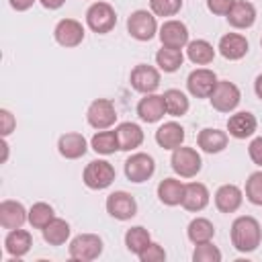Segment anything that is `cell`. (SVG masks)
Here are the masks:
<instances>
[{
	"label": "cell",
	"mask_w": 262,
	"mask_h": 262,
	"mask_svg": "<svg viewBox=\"0 0 262 262\" xmlns=\"http://www.w3.org/2000/svg\"><path fill=\"white\" fill-rule=\"evenodd\" d=\"M262 242V229L258 219L250 215H242L231 223V244L237 252L250 254L254 252Z\"/></svg>",
	"instance_id": "6da1fadb"
},
{
	"label": "cell",
	"mask_w": 262,
	"mask_h": 262,
	"mask_svg": "<svg viewBox=\"0 0 262 262\" xmlns=\"http://www.w3.org/2000/svg\"><path fill=\"white\" fill-rule=\"evenodd\" d=\"M115 176H117V172H115L113 164L106 162V160H92V162L86 164V168L82 172L84 184L88 188H92V190H104V188H108L113 184Z\"/></svg>",
	"instance_id": "7a4b0ae2"
},
{
	"label": "cell",
	"mask_w": 262,
	"mask_h": 262,
	"mask_svg": "<svg viewBox=\"0 0 262 262\" xmlns=\"http://www.w3.org/2000/svg\"><path fill=\"white\" fill-rule=\"evenodd\" d=\"M170 166L180 178H194L203 168V160H201V156L194 147L180 145V147L172 149Z\"/></svg>",
	"instance_id": "3957f363"
},
{
	"label": "cell",
	"mask_w": 262,
	"mask_h": 262,
	"mask_svg": "<svg viewBox=\"0 0 262 262\" xmlns=\"http://www.w3.org/2000/svg\"><path fill=\"white\" fill-rule=\"evenodd\" d=\"M86 25L98 35H106L117 25V12L108 2H94L86 10Z\"/></svg>",
	"instance_id": "277c9868"
},
{
	"label": "cell",
	"mask_w": 262,
	"mask_h": 262,
	"mask_svg": "<svg viewBox=\"0 0 262 262\" xmlns=\"http://www.w3.org/2000/svg\"><path fill=\"white\" fill-rule=\"evenodd\" d=\"M102 254V239L96 233H80L70 242V258L76 262H90Z\"/></svg>",
	"instance_id": "5b68a950"
},
{
	"label": "cell",
	"mask_w": 262,
	"mask_h": 262,
	"mask_svg": "<svg viewBox=\"0 0 262 262\" xmlns=\"http://www.w3.org/2000/svg\"><path fill=\"white\" fill-rule=\"evenodd\" d=\"M127 33L137 39V41H149L156 37L158 33V23H156V14L149 10H135L129 14L127 18Z\"/></svg>",
	"instance_id": "8992f818"
},
{
	"label": "cell",
	"mask_w": 262,
	"mask_h": 262,
	"mask_svg": "<svg viewBox=\"0 0 262 262\" xmlns=\"http://www.w3.org/2000/svg\"><path fill=\"white\" fill-rule=\"evenodd\" d=\"M209 100H211V106L215 111H219V113H231V111L237 108V104L242 100V92H239V88L233 82L219 80L217 86H215V90L211 92Z\"/></svg>",
	"instance_id": "52a82bcc"
},
{
	"label": "cell",
	"mask_w": 262,
	"mask_h": 262,
	"mask_svg": "<svg viewBox=\"0 0 262 262\" xmlns=\"http://www.w3.org/2000/svg\"><path fill=\"white\" fill-rule=\"evenodd\" d=\"M156 172V162L149 154L143 151H135L125 160V176L129 182L141 184L145 180H149Z\"/></svg>",
	"instance_id": "ba28073f"
},
{
	"label": "cell",
	"mask_w": 262,
	"mask_h": 262,
	"mask_svg": "<svg viewBox=\"0 0 262 262\" xmlns=\"http://www.w3.org/2000/svg\"><path fill=\"white\" fill-rule=\"evenodd\" d=\"M86 119H88V125L102 131V129H108L115 125L117 121V108L113 104V100L108 98H96L90 102L88 111H86Z\"/></svg>",
	"instance_id": "9c48e42d"
},
{
	"label": "cell",
	"mask_w": 262,
	"mask_h": 262,
	"mask_svg": "<svg viewBox=\"0 0 262 262\" xmlns=\"http://www.w3.org/2000/svg\"><path fill=\"white\" fill-rule=\"evenodd\" d=\"M106 213L117 221H127L137 215V201L125 190H115L106 196Z\"/></svg>",
	"instance_id": "30bf717a"
},
{
	"label": "cell",
	"mask_w": 262,
	"mask_h": 262,
	"mask_svg": "<svg viewBox=\"0 0 262 262\" xmlns=\"http://www.w3.org/2000/svg\"><path fill=\"white\" fill-rule=\"evenodd\" d=\"M217 76L213 70H207V68H196L188 74L186 78V88L188 92L194 96V98H209L211 92L215 90L217 86Z\"/></svg>",
	"instance_id": "8fae6325"
},
{
	"label": "cell",
	"mask_w": 262,
	"mask_h": 262,
	"mask_svg": "<svg viewBox=\"0 0 262 262\" xmlns=\"http://www.w3.org/2000/svg\"><path fill=\"white\" fill-rule=\"evenodd\" d=\"M129 82H131L133 90H137L141 94H151L160 88V70H156L154 66H147V63H139L131 70Z\"/></svg>",
	"instance_id": "7c38bea8"
},
{
	"label": "cell",
	"mask_w": 262,
	"mask_h": 262,
	"mask_svg": "<svg viewBox=\"0 0 262 262\" xmlns=\"http://www.w3.org/2000/svg\"><path fill=\"white\" fill-rule=\"evenodd\" d=\"M53 37L61 47H78L84 41V27L76 18H61L53 29Z\"/></svg>",
	"instance_id": "4fadbf2b"
},
{
	"label": "cell",
	"mask_w": 262,
	"mask_h": 262,
	"mask_svg": "<svg viewBox=\"0 0 262 262\" xmlns=\"http://www.w3.org/2000/svg\"><path fill=\"white\" fill-rule=\"evenodd\" d=\"M160 41L164 47H172V49H182L188 45V29L182 20H176V18H170L166 20L160 31Z\"/></svg>",
	"instance_id": "5bb4252c"
},
{
	"label": "cell",
	"mask_w": 262,
	"mask_h": 262,
	"mask_svg": "<svg viewBox=\"0 0 262 262\" xmlns=\"http://www.w3.org/2000/svg\"><path fill=\"white\" fill-rule=\"evenodd\" d=\"M25 221H29V211L18 201H2L0 203V225L4 229H16L23 227Z\"/></svg>",
	"instance_id": "9a60e30c"
},
{
	"label": "cell",
	"mask_w": 262,
	"mask_h": 262,
	"mask_svg": "<svg viewBox=\"0 0 262 262\" xmlns=\"http://www.w3.org/2000/svg\"><path fill=\"white\" fill-rule=\"evenodd\" d=\"M137 115L143 123H158L166 115V104L162 94H143V98L137 102Z\"/></svg>",
	"instance_id": "2e32d148"
},
{
	"label": "cell",
	"mask_w": 262,
	"mask_h": 262,
	"mask_svg": "<svg viewBox=\"0 0 262 262\" xmlns=\"http://www.w3.org/2000/svg\"><path fill=\"white\" fill-rule=\"evenodd\" d=\"M256 127H258V121L252 113L248 111H239V113H233L229 119H227V131L231 137L235 139H246V137H252L256 133Z\"/></svg>",
	"instance_id": "e0dca14e"
},
{
	"label": "cell",
	"mask_w": 262,
	"mask_h": 262,
	"mask_svg": "<svg viewBox=\"0 0 262 262\" xmlns=\"http://www.w3.org/2000/svg\"><path fill=\"white\" fill-rule=\"evenodd\" d=\"M217 49H219V53L225 59L237 61V59H242L248 53L250 45H248V39L244 35H239V33H227V35H223L219 39V47Z\"/></svg>",
	"instance_id": "ac0fdd59"
},
{
	"label": "cell",
	"mask_w": 262,
	"mask_h": 262,
	"mask_svg": "<svg viewBox=\"0 0 262 262\" xmlns=\"http://www.w3.org/2000/svg\"><path fill=\"white\" fill-rule=\"evenodd\" d=\"M209 188L203 182H188L184 184V196H182V207L190 213H199L209 205Z\"/></svg>",
	"instance_id": "d6986e66"
},
{
	"label": "cell",
	"mask_w": 262,
	"mask_h": 262,
	"mask_svg": "<svg viewBox=\"0 0 262 262\" xmlns=\"http://www.w3.org/2000/svg\"><path fill=\"white\" fill-rule=\"evenodd\" d=\"M184 127L176 121H168L158 127L156 131V143L164 149H176L184 143Z\"/></svg>",
	"instance_id": "ffe728a7"
},
{
	"label": "cell",
	"mask_w": 262,
	"mask_h": 262,
	"mask_svg": "<svg viewBox=\"0 0 262 262\" xmlns=\"http://www.w3.org/2000/svg\"><path fill=\"white\" fill-rule=\"evenodd\" d=\"M227 23L233 29H250L256 23V8L248 0H235L227 12Z\"/></svg>",
	"instance_id": "44dd1931"
},
{
	"label": "cell",
	"mask_w": 262,
	"mask_h": 262,
	"mask_svg": "<svg viewBox=\"0 0 262 262\" xmlns=\"http://www.w3.org/2000/svg\"><path fill=\"white\" fill-rule=\"evenodd\" d=\"M242 201H244V192L235 184H223L215 192V207L221 213H233V211H237L242 207Z\"/></svg>",
	"instance_id": "7402d4cb"
},
{
	"label": "cell",
	"mask_w": 262,
	"mask_h": 262,
	"mask_svg": "<svg viewBox=\"0 0 262 262\" xmlns=\"http://www.w3.org/2000/svg\"><path fill=\"white\" fill-rule=\"evenodd\" d=\"M117 139H119V149L121 151H133L143 143V131L137 123L125 121L117 125Z\"/></svg>",
	"instance_id": "603a6c76"
},
{
	"label": "cell",
	"mask_w": 262,
	"mask_h": 262,
	"mask_svg": "<svg viewBox=\"0 0 262 262\" xmlns=\"http://www.w3.org/2000/svg\"><path fill=\"white\" fill-rule=\"evenodd\" d=\"M88 149V143H86V137L82 133H63L57 141V151L66 158V160H78L86 154Z\"/></svg>",
	"instance_id": "cb8c5ba5"
},
{
	"label": "cell",
	"mask_w": 262,
	"mask_h": 262,
	"mask_svg": "<svg viewBox=\"0 0 262 262\" xmlns=\"http://www.w3.org/2000/svg\"><path fill=\"white\" fill-rule=\"evenodd\" d=\"M33 246V237L27 229H8V235L4 237V250L12 256V258H23Z\"/></svg>",
	"instance_id": "d4e9b609"
},
{
	"label": "cell",
	"mask_w": 262,
	"mask_h": 262,
	"mask_svg": "<svg viewBox=\"0 0 262 262\" xmlns=\"http://www.w3.org/2000/svg\"><path fill=\"white\" fill-rule=\"evenodd\" d=\"M196 143L203 151L207 154H219L227 147V133L221 129H213V127H205L199 131L196 135Z\"/></svg>",
	"instance_id": "484cf974"
},
{
	"label": "cell",
	"mask_w": 262,
	"mask_h": 262,
	"mask_svg": "<svg viewBox=\"0 0 262 262\" xmlns=\"http://www.w3.org/2000/svg\"><path fill=\"white\" fill-rule=\"evenodd\" d=\"M182 196H184V182H180L178 178H164L158 184V199L162 205L166 207L182 205Z\"/></svg>",
	"instance_id": "4316f807"
},
{
	"label": "cell",
	"mask_w": 262,
	"mask_h": 262,
	"mask_svg": "<svg viewBox=\"0 0 262 262\" xmlns=\"http://www.w3.org/2000/svg\"><path fill=\"white\" fill-rule=\"evenodd\" d=\"M186 57L196 66H207L215 59V49L209 41L194 39V41H188V45H186Z\"/></svg>",
	"instance_id": "83f0119b"
},
{
	"label": "cell",
	"mask_w": 262,
	"mask_h": 262,
	"mask_svg": "<svg viewBox=\"0 0 262 262\" xmlns=\"http://www.w3.org/2000/svg\"><path fill=\"white\" fill-rule=\"evenodd\" d=\"M41 231H43V239L49 246H63L68 242V237H70V223L66 219L53 217L49 221V225H45Z\"/></svg>",
	"instance_id": "f1b7e54d"
},
{
	"label": "cell",
	"mask_w": 262,
	"mask_h": 262,
	"mask_svg": "<svg viewBox=\"0 0 262 262\" xmlns=\"http://www.w3.org/2000/svg\"><path fill=\"white\" fill-rule=\"evenodd\" d=\"M162 96H164V104H166V115H170V117H182V115L188 113L190 102H188V98H186V94L182 90L168 88Z\"/></svg>",
	"instance_id": "f546056e"
},
{
	"label": "cell",
	"mask_w": 262,
	"mask_h": 262,
	"mask_svg": "<svg viewBox=\"0 0 262 262\" xmlns=\"http://www.w3.org/2000/svg\"><path fill=\"white\" fill-rule=\"evenodd\" d=\"M186 235L192 244H205V242H211L213 235H215V227L213 223L207 219V217H196L188 223V229H186Z\"/></svg>",
	"instance_id": "4dcf8cb0"
},
{
	"label": "cell",
	"mask_w": 262,
	"mask_h": 262,
	"mask_svg": "<svg viewBox=\"0 0 262 262\" xmlns=\"http://www.w3.org/2000/svg\"><path fill=\"white\" fill-rule=\"evenodd\" d=\"M149 244H151V235H149V231L145 227L135 225V227H129L127 229V233H125V246H127V250L131 254L139 256Z\"/></svg>",
	"instance_id": "1f68e13d"
},
{
	"label": "cell",
	"mask_w": 262,
	"mask_h": 262,
	"mask_svg": "<svg viewBox=\"0 0 262 262\" xmlns=\"http://www.w3.org/2000/svg\"><path fill=\"white\" fill-rule=\"evenodd\" d=\"M182 61H184L182 49H172V47H164L162 45V49H158V53H156V63L166 74L176 72L182 66Z\"/></svg>",
	"instance_id": "d6a6232c"
},
{
	"label": "cell",
	"mask_w": 262,
	"mask_h": 262,
	"mask_svg": "<svg viewBox=\"0 0 262 262\" xmlns=\"http://www.w3.org/2000/svg\"><path fill=\"white\" fill-rule=\"evenodd\" d=\"M90 147H92L96 154H100V156H111V154H115V151L119 149L117 131H106V129H102V131L94 133L92 139H90Z\"/></svg>",
	"instance_id": "836d02e7"
},
{
	"label": "cell",
	"mask_w": 262,
	"mask_h": 262,
	"mask_svg": "<svg viewBox=\"0 0 262 262\" xmlns=\"http://www.w3.org/2000/svg\"><path fill=\"white\" fill-rule=\"evenodd\" d=\"M53 217H55V211H53V207L49 203L39 201V203L31 205V209H29V223L35 229H43L45 225H49V221Z\"/></svg>",
	"instance_id": "e575fe53"
},
{
	"label": "cell",
	"mask_w": 262,
	"mask_h": 262,
	"mask_svg": "<svg viewBox=\"0 0 262 262\" xmlns=\"http://www.w3.org/2000/svg\"><path fill=\"white\" fill-rule=\"evenodd\" d=\"M246 199L252 205L262 207V170L252 172L246 180Z\"/></svg>",
	"instance_id": "d590c367"
},
{
	"label": "cell",
	"mask_w": 262,
	"mask_h": 262,
	"mask_svg": "<svg viewBox=\"0 0 262 262\" xmlns=\"http://www.w3.org/2000/svg\"><path fill=\"white\" fill-rule=\"evenodd\" d=\"M192 260H194V262H219V260H221V250H219L217 246H213L211 242L194 244Z\"/></svg>",
	"instance_id": "8d00e7d4"
},
{
	"label": "cell",
	"mask_w": 262,
	"mask_h": 262,
	"mask_svg": "<svg viewBox=\"0 0 262 262\" xmlns=\"http://www.w3.org/2000/svg\"><path fill=\"white\" fill-rule=\"evenodd\" d=\"M149 8L156 16H174L182 8V0H149Z\"/></svg>",
	"instance_id": "74e56055"
},
{
	"label": "cell",
	"mask_w": 262,
	"mask_h": 262,
	"mask_svg": "<svg viewBox=\"0 0 262 262\" xmlns=\"http://www.w3.org/2000/svg\"><path fill=\"white\" fill-rule=\"evenodd\" d=\"M137 258H139L141 262H162V260H166V250H164L160 244L151 242Z\"/></svg>",
	"instance_id": "f35d334b"
},
{
	"label": "cell",
	"mask_w": 262,
	"mask_h": 262,
	"mask_svg": "<svg viewBox=\"0 0 262 262\" xmlns=\"http://www.w3.org/2000/svg\"><path fill=\"white\" fill-rule=\"evenodd\" d=\"M16 127V121H14V115L8 111V108H0V133L2 137H8Z\"/></svg>",
	"instance_id": "ab89813d"
},
{
	"label": "cell",
	"mask_w": 262,
	"mask_h": 262,
	"mask_svg": "<svg viewBox=\"0 0 262 262\" xmlns=\"http://www.w3.org/2000/svg\"><path fill=\"white\" fill-rule=\"evenodd\" d=\"M235 0H207V8L213 12V14H219V16H227V12L231 10Z\"/></svg>",
	"instance_id": "60d3db41"
},
{
	"label": "cell",
	"mask_w": 262,
	"mask_h": 262,
	"mask_svg": "<svg viewBox=\"0 0 262 262\" xmlns=\"http://www.w3.org/2000/svg\"><path fill=\"white\" fill-rule=\"evenodd\" d=\"M248 154H250V160L262 168V135L260 137H254L248 145Z\"/></svg>",
	"instance_id": "b9f144b4"
},
{
	"label": "cell",
	"mask_w": 262,
	"mask_h": 262,
	"mask_svg": "<svg viewBox=\"0 0 262 262\" xmlns=\"http://www.w3.org/2000/svg\"><path fill=\"white\" fill-rule=\"evenodd\" d=\"M10 2V6L16 10V12H25V10H29L33 4H35V0H8Z\"/></svg>",
	"instance_id": "7bdbcfd3"
},
{
	"label": "cell",
	"mask_w": 262,
	"mask_h": 262,
	"mask_svg": "<svg viewBox=\"0 0 262 262\" xmlns=\"http://www.w3.org/2000/svg\"><path fill=\"white\" fill-rule=\"evenodd\" d=\"M47 10H57V8H61L63 4H66V0H39Z\"/></svg>",
	"instance_id": "ee69618b"
},
{
	"label": "cell",
	"mask_w": 262,
	"mask_h": 262,
	"mask_svg": "<svg viewBox=\"0 0 262 262\" xmlns=\"http://www.w3.org/2000/svg\"><path fill=\"white\" fill-rule=\"evenodd\" d=\"M254 92H256V96L262 100V74L256 78V82H254Z\"/></svg>",
	"instance_id": "f6af8a7d"
},
{
	"label": "cell",
	"mask_w": 262,
	"mask_h": 262,
	"mask_svg": "<svg viewBox=\"0 0 262 262\" xmlns=\"http://www.w3.org/2000/svg\"><path fill=\"white\" fill-rule=\"evenodd\" d=\"M260 45H262V39H260Z\"/></svg>",
	"instance_id": "bcb514c9"
}]
</instances>
